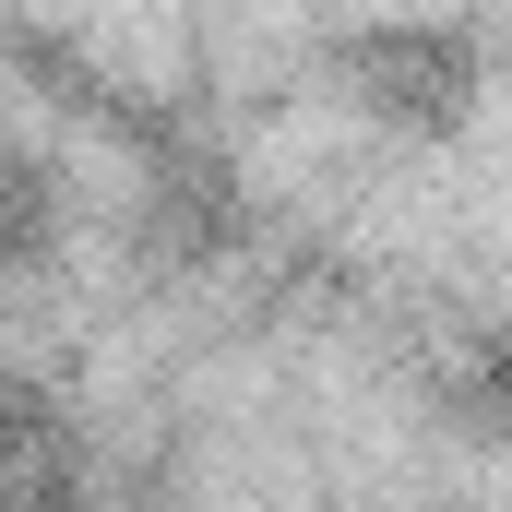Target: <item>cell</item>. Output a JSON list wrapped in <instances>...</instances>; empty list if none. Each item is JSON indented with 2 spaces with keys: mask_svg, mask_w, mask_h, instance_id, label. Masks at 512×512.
I'll list each match as a JSON object with an SVG mask.
<instances>
[{
  "mask_svg": "<svg viewBox=\"0 0 512 512\" xmlns=\"http://www.w3.org/2000/svg\"><path fill=\"white\" fill-rule=\"evenodd\" d=\"M334 84H346L382 131L441 143V131L489 96V48H477V24H358V36L334 48Z\"/></svg>",
  "mask_w": 512,
  "mask_h": 512,
  "instance_id": "cell-1",
  "label": "cell"
},
{
  "mask_svg": "<svg viewBox=\"0 0 512 512\" xmlns=\"http://www.w3.org/2000/svg\"><path fill=\"white\" fill-rule=\"evenodd\" d=\"M131 251L155 274H191V262L239 251V191L215 155H155V179L131 191Z\"/></svg>",
  "mask_w": 512,
  "mask_h": 512,
  "instance_id": "cell-2",
  "label": "cell"
}]
</instances>
